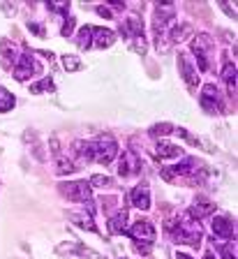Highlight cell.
<instances>
[{
	"mask_svg": "<svg viewBox=\"0 0 238 259\" xmlns=\"http://www.w3.org/2000/svg\"><path fill=\"white\" fill-rule=\"evenodd\" d=\"M70 218L74 225H79L81 229H90V232H95V222H92V215L90 213H86V208L81 210V213H70Z\"/></svg>",
	"mask_w": 238,
	"mask_h": 259,
	"instance_id": "2e32d148",
	"label": "cell"
},
{
	"mask_svg": "<svg viewBox=\"0 0 238 259\" xmlns=\"http://www.w3.org/2000/svg\"><path fill=\"white\" fill-rule=\"evenodd\" d=\"M171 132H176V127H173L171 123H160V125H153L151 127L153 137H164V135H171Z\"/></svg>",
	"mask_w": 238,
	"mask_h": 259,
	"instance_id": "603a6c76",
	"label": "cell"
},
{
	"mask_svg": "<svg viewBox=\"0 0 238 259\" xmlns=\"http://www.w3.org/2000/svg\"><path fill=\"white\" fill-rule=\"evenodd\" d=\"M222 259H236V241H227L222 245Z\"/></svg>",
	"mask_w": 238,
	"mask_h": 259,
	"instance_id": "484cf974",
	"label": "cell"
},
{
	"mask_svg": "<svg viewBox=\"0 0 238 259\" xmlns=\"http://www.w3.org/2000/svg\"><path fill=\"white\" fill-rule=\"evenodd\" d=\"M92 35H95V47L98 49H109L116 42V32L109 30V28H92Z\"/></svg>",
	"mask_w": 238,
	"mask_h": 259,
	"instance_id": "4fadbf2b",
	"label": "cell"
},
{
	"mask_svg": "<svg viewBox=\"0 0 238 259\" xmlns=\"http://www.w3.org/2000/svg\"><path fill=\"white\" fill-rule=\"evenodd\" d=\"M60 192L65 194L67 199L81 201V204L90 206L92 190H90V183H86V181H76V183H63V185H60Z\"/></svg>",
	"mask_w": 238,
	"mask_h": 259,
	"instance_id": "277c9868",
	"label": "cell"
},
{
	"mask_svg": "<svg viewBox=\"0 0 238 259\" xmlns=\"http://www.w3.org/2000/svg\"><path fill=\"white\" fill-rule=\"evenodd\" d=\"M176 259H192L189 254H183V252H176Z\"/></svg>",
	"mask_w": 238,
	"mask_h": 259,
	"instance_id": "f1b7e54d",
	"label": "cell"
},
{
	"mask_svg": "<svg viewBox=\"0 0 238 259\" xmlns=\"http://www.w3.org/2000/svg\"><path fill=\"white\" fill-rule=\"evenodd\" d=\"M167 232H171L173 241L176 243H185V245H192V248H199L201 245V225L192 218H171L167 220Z\"/></svg>",
	"mask_w": 238,
	"mask_h": 259,
	"instance_id": "6da1fadb",
	"label": "cell"
},
{
	"mask_svg": "<svg viewBox=\"0 0 238 259\" xmlns=\"http://www.w3.org/2000/svg\"><path fill=\"white\" fill-rule=\"evenodd\" d=\"M35 74H42V63H39L37 58H33L30 51H26V54H21L17 58V63H14V79L26 81Z\"/></svg>",
	"mask_w": 238,
	"mask_h": 259,
	"instance_id": "3957f363",
	"label": "cell"
},
{
	"mask_svg": "<svg viewBox=\"0 0 238 259\" xmlns=\"http://www.w3.org/2000/svg\"><path fill=\"white\" fill-rule=\"evenodd\" d=\"M222 79H224V83L229 88V95H236V65L227 63L224 72H222Z\"/></svg>",
	"mask_w": 238,
	"mask_h": 259,
	"instance_id": "e0dca14e",
	"label": "cell"
},
{
	"mask_svg": "<svg viewBox=\"0 0 238 259\" xmlns=\"http://www.w3.org/2000/svg\"><path fill=\"white\" fill-rule=\"evenodd\" d=\"M155 155L160 157V160H169V157H180L183 151H180V146H173V144H169V141H160V144L155 146Z\"/></svg>",
	"mask_w": 238,
	"mask_h": 259,
	"instance_id": "5bb4252c",
	"label": "cell"
},
{
	"mask_svg": "<svg viewBox=\"0 0 238 259\" xmlns=\"http://www.w3.org/2000/svg\"><path fill=\"white\" fill-rule=\"evenodd\" d=\"M139 171H141V162H139V157H136L132 151H125V153H123V157H120L118 174H120L123 178H130V176H134V174H139Z\"/></svg>",
	"mask_w": 238,
	"mask_h": 259,
	"instance_id": "30bf717a",
	"label": "cell"
},
{
	"mask_svg": "<svg viewBox=\"0 0 238 259\" xmlns=\"http://www.w3.org/2000/svg\"><path fill=\"white\" fill-rule=\"evenodd\" d=\"M12 107H14V95H12V93L7 91V88L0 86V113L10 111Z\"/></svg>",
	"mask_w": 238,
	"mask_h": 259,
	"instance_id": "44dd1931",
	"label": "cell"
},
{
	"mask_svg": "<svg viewBox=\"0 0 238 259\" xmlns=\"http://www.w3.org/2000/svg\"><path fill=\"white\" fill-rule=\"evenodd\" d=\"M199 104L206 109L208 113H220L222 111V95L215 88V83H206L204 91H201Z\"/></svg>",
	"mask_w": 238,
	"mask_h": 259,
	"instance_id": "5b68a950",
	"label": "cell"
},
{
	"mask_svg": "<svg viewBox=\"0 0 238 259\" xmlns=\"http://www.w3.org/2000/svg\"><path fill=\"white\" fill-rule=\"evenodd\" d=\"M42 91H54V81L42 79L39 83H33V86H30V93H33V95H39Z\"/></svg>",
	"mask_w": 238,
	"mask_h": 259,
	"instance_id": "cb8c5ba5",
	"label": "cell"
},
{
	"mask_svg": "<svg viewBox=\"0 0 238 259\" xmlns=\"http://www.w3.org/2000/svg\"><path fill=\"white\" fill-rule=\"evenodd\" d=\"M213 47V39L206 35V32H201V35H197L195 39H192V51H195L197 56V63H199V70L206 72L208 70V51H211Z\"/></svg>",
	"mask_w": 238,
	"mask_h": 259,
	"instance_id": "8992f818",
	"label": "cell"
},
{
	"mask_svg": "<svg viewBox=\"0 0 238 259\" xmlns=\"http://www.w3.org/2000/svg\"><path fill=\"white\" fill-rule=\"evenodd\" d=\"M88 153H90V162H100V164H109L114 162L118 155V144L114 141V137L102 135L100 139L88 141Z\"/></svg>",
	"mask_w": 238,
	"mask_h": 259,
	"instance_id": "7a4b0ae2",
	"label": "cell"
},
{
	"mask_svg": "<svg viewBox=\"0 0 238 259\" xmlns=\"http://www.w3.org/2000/svg\"><path fill=\"white\" fill-rule=\"evenodd\" d=\"M125 234H130L132 238H136V241H141V243L155 241V227H153V222H148V220H136Z\"/></svg>",
	"mask_w": 238,
	"mask_h": 259,
	"instance_id": "ba28073f",
	"label": "cell"
},
{
	"mask_svg": "<svg viewBox=\"0 0 238 259\" xmlns=\"http://www.w3.org/2000/svg\"><path fill=\"white\" fill-rule=\"evenodd\" d=\"M56 167H58L56 171H58L60 176H65V174H72V171L76 169L74 162H70L67 157H63V153H56Z\"/></svg>",
	"mask_w": 238,
	"mask_h": 259,
	"instance_id": "ac0fdd59",
	"label": "cell"
},
{
	"mask_svg": "<svg viewBox=\"0 0 238 259\" xmlns=\"http://www.w3.org/2000/svg\"><path fill=\"white\" fill-rule=\"evenodd\" d=\"M90 185H98V188H111L114 181H111L109 176H104V174H95V176L90 178Z\"/></svg>",
	"mask_w": 238,
	"mask_h": 259,
	"instance_id": "d4e9b609",
	"label": "cell"
},
{
	"mask_svg": "<svg viewBox=\"0 0 238 259\" xmlns=\"http://www.w3.org/2000/svg\"><path fill=\"white\" fill-rule=\"evenodd\" d=\"M178 70H180L183 81L187 83V88H189V91H195V88L199 86V72H197L195 65L189 63L187 56H178Z\"/></svg>",
	"mask_w": 238,
	"mask_h": 259,
	"instance_id": "9c48e42d",
	"label": "cell"
},
{
	"mask_svg": "<svg viewBox=\"0 0 238 259\" xmlns=\"http://www.w3.org/2000/svg\"><path fill=\"white\" fill-rule=\"evenodd\" d=\"M132 204L139 210H148L151 208V190H148L146 183H139L136 188H132Z\"/></svg>",
	"mask_w": 238,
	"mask_h": 259,
	"instance_id": "8fae6325",
	"label": "cell"
},
{
	"mask_svg": "<svg viewBox=\"0 0 238 259\" xmlns=\"http://www.w3.org/2000/svg\"><path fill=\"white\" fill-rule=\"evenodd\" d=\"M72 30H74V19H72V16H70V19H67V23H65V26H63V30H60V32H63L65 37H70V35H72Z\"/></svg>",
	"mask_w": 238,
	"mask_h": 259,
	"instance_id": "4316f807",
	"label": "cell"
},
{
	"mask_svg": "<svg viewBox=\"0 0 238 259\" xmlns=\"http://www.w3.org/2000/svg\"><path fill=\"white\" fill-rule=\"evenodd\" d=\"M63 67H65L67 72H76V70H81L83 65H81V60L76 58V56H63Z\"/></svg>",
	"mask_w": 238,
	"mask_h": 259,
	"instance_id": "7402d4cb",
	"label": "cell"
},
{
	"mask_svg": "<svg viewBox=\"0 0 238 259\" xmlns=\"http://www.w3.org/2000/svg\"><path fill=\"white\" fill-rule=\"evenodd\" d=\"M213 210H215V204H213V201H208L206 197H197V199H195V206L189 208V218L199 222L201 218L213 215Z\"/></svg>",
	"mask_w": 238,
	"mask_h": 259,
	"instance_id": "7c38bea8",
	"label": "cell"
},
{
	"mask_svg": "<svg viewBox=\"0 0 238 259\" xmlns=\"http://www.w3.org/2000/svg\"><path fill=\"white\" fill-rule=\"evenodd\" d=\"M204 259H215V254H213V252H206V254H204Z\"/></svg>",
	"mask_w": 238,
	"mask_h": 259,
	"instance_id": "f546056e",
	"label": "cell"
},
{
	"mask_svg": "<svg viewBox=\"0 0 238 259\" xmlns=\"http://www.w3.org/2000/svg\"><path fill=\"white\" fill-rule=\"evenodd\" d=\"M213 234L220 238H227V241H236V225L229 215L220 213L213 218Z\"/></svg>",
	"mask_w": 238,
	"mask_h": 259,
	"instance_id": "52a82bcc",
	"label": "cell"
},
{
	"mask_svg": "<svg viewBox=\"0 0 238 259\" xmlns=\"http://www.w3.org/2000/svg\"><path fill=\"white\" fill-rule=\"evenodd\" d=\"M187 35H192V26L189 23H180V28H173L171 35H169V39H171L173 44L183 42V37H187Z\"/></svg>",
	"mask_w": 238,
	"mask_h": 259,
	"instance_id": "d6986e66",
	"label": "cell"
},
{
	"mask_svg": "<svg viewBox=\"0 0 238 259\" xmlns=\"http://www.w3.org/2000/svg\"><path fill=\"white\" fill-rule=\"evenodd\" d=\"M92 28L90 26H86V28H81L79 30V35H76V44H79V49H90L92 47Z\"/></svg>",
	"mask_w": 238,
	"mask_h": 259,
	"instance_id": "ffe728a7",
	"label": "cell"
},
{
	"mask_svg": "<svg viewBox=\"0 0 238 259\" xmlns=\"http://www.w3.org/2000/svg\"><path fill=\"white\" fill-rule=\"evenodd\" d=\"M127 210H118L111 220H109V232L111 234H125L127 232Z\"/></svg>",
	"mask_w": 238,
	"mask_h": 259,
	"instance_id": "9a60e30c",
	"label": "cell"
},
{
	"mask_svg": "<svg viewBox=\"0 0 238 259\" xmlns=\"http://www.w3.org/2000/svg\"><path fill=\"white\" fill-rule=\"evenodd\" d=\"M98 14L100 16H111V12H109L107 7H98Z\"/></svg>",
	"mask_w": 238,
	"mask_h": 259,
	"instance_id": "83f0119b",
	"label": "cell"
}]
</instances>
